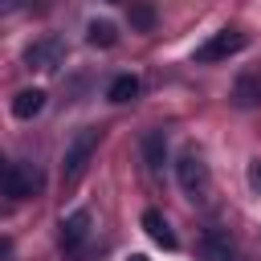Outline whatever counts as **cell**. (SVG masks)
I'll list each match as a JSON object with an SVG mask.
<instances>
[{
	"label": "cell",
	"instance_id": "cell-1",
	"mask_svg": "<svg viewBox=\"0 0 261 261\" xmlns=\"http://www.w3.org/2000/svg\"><path fill=\"white\" fill-rule=\"evenodd\" d=\"M98 143H102V130H98V126H82V130L69 139L65 159H61V184H65V188H73V184L82 179V171L90 167V159H94Z\"/></svg>",
	"mask_w": 261,
	"mask_h": 261
},
{
	"label": "cell",
	"instance_id": "cell-2",
	"mask_svg": "<svg viewBox=\"0 0 261 261\" xmlns=\"http://www.w3.org/2000/svg\"><path fill=\"white\" fill-rule=\"evenodd\" d=\"M175 179H179L188 200H208V192H212V171H208L200 151H184L175 159Z\"/></svg>",
	"mask_w": 261,
	"mask_h": 261
},
{
	"label": "cell",
	"instance_id": "cell-3",
	"mask_svg": "<svg viewBox=\"0 0 261 261\" xmlns=\"http://www.w3.org/2000/svg\"><path fill=\"white\" fill-rule=\"evenodd\" d=\"M65 57H69V45H65L61 33H45L24 49V65L37 69V73H57L65 65Z\"/></svg>",
	"mask_w": 261,
	"mask_h": 261
},
{
	"label": "cell",
	"instance_id": "cell-4",
	"mask_svg": "<svg viewBox=\"0 0 261 261\" xmlns=\"http://www.w3.org/2000/svg\"><path fill=\"white\" fill-rule=\"evenodd\" d=\"M245 45H249V37H245L241 29H220V33H212V37H208L192 57H196L200 65H212V61H228V57H232V53H241Z\"/></svg>",
	"mask_w": 261,
	"mask_h": 261
},
{
	"label": "cell",
	"instance_id": "cell-5",
	"mask_svg": "<svg viewBox=\"0 0 261 261\" xmlns=\"http://www.w3.org/2000/svg\"><path fill=\"white\" fill-rule=\"evenodd\" d=\"M0 192L12 196V200H29L41 192V171L29 167V163H8L4 175H0Z\"/></svg>",
	"mask_w": 261,
	"mask_h": 261
},
{
	"label": "cell",
	"instance_id": "cell-6",
	"mask_svg": "<svg viewBox=\"0 0 261 261\" xmlns=\"http://www.w3.org/2000/svg\"><path fill=\"white\" fill-rule=\"evenodd\" d=\"M257 102H261V65L237 73V82H232V106L249 110V106H257Z\"/></svg>",
	"mask_w": 261,
	"mask_h": 261
},
{
	"label": "cell",
	"instance_id": "cell-7",
	"mask_svg": "<svg viewBox=\"0 0 261 261\" xmlns=\"http://www.w3.org/2000/svg\"><path fill=\"white\" fill-rule=\"evenodd\" d=\"M196 249H200V261H241V253L228 241V232H204Z\"/></svg>",
	"mask_w": 261,
	"mask_h": 261
},
{
	"label": "cell",
	"instance_id": "cell-8",
	"mask_svg": "<svg viewBox=\"0 0 261 261\" xmlns=\"http://www.w3.org/2000/svg\"><path fill=\"white\" fill-rule=\"evenodd\" d=\"M90 224H94L90 208H77V212H69V216L61 220V249H77V245L90 237Z\"/></svg>",
	"mask_w": 261,
	"mask_h": 261
},
{
	"label": "cell",
	"instance_id": "cell-9",
	"mask_svg": "<svg viewBox=\"0 0 261 261\" xmlns=\"http://www.w3.org/2000/svg\"><path fill=\"white\" fill-rule=\"evenodd\" d=\"M41 110H45V90H37V86H29V90H20V94L12 98V114H16L20 122L37 118Z\"/></svg>",
	"mask_w": 261,
	"mask_h": 261
},
{
	"label": "cell",
	"instance_id": "cell-10",
	"mask_svg": "<svg viewBox=\"0 0 261 261\" xmlns=\"http://www.w3.org/2000/svg\"><path fill=\"white\" fill-rule=\"evenodd\" d=\"M143 228H147V237L155 241V245H163V249H175L179 241H175V232H171V224L163 220V212H155V208H147L143 212Z\"/></svg>",
	"mask_w": 261,
	"mask_h": 261
},
{
	"label": "cell",
	"instance_id": "cell-11",
	"mask_svg": "<svg viewBox=\"0 0 261 261\" xmlns=\"http://www.w3.org/2000/svg\"><path fill=\"white\" fill-rule=\"evenodd\" d=\"M143 159H147L151 171H163V163H167V139H163V130H147L143 135Z\"/></svg>",
	"mask_w": 261,
	"mask_h": 261
},
{
	"label": "cell",
	"instance_id": "cell-12",
	"mask_svg": "<svg viewBox=\"0 0 261 261\" xmlns=\"http://www.w3.org/2000/svg\"><path fill=\"white\" fill-rule=\"evenodd\" d=\"M86 41L98 45V49H110V45L118 41V24H114V20H90V24H86Z\"/></svg>",
	"mask_w": 261,
	"mask_h": 261
},
{
	"label": "cell",
	"instance_id": "cell-13",
	"mask_svg": "<svg viewBox=\"0 0 261 261\" xmlns=\"http://www.w3.org/2000/svg\"><path fill=\"white\" fill-rule=\"evenodd\" d=\"M106 98H110V102H135V98H139V77H135V73H118V77L110 82Z\"/></svg>",
	"mask_w": 261,
	"mask_h": 261
},
{
	"label": "cell",
	"instance_id": "cell-14",
	"mask_svg": "<svg viewBox=\"0 0 261 261\" xmlns=\"http://www.w3.org/2000/svg\"><path fill=\"white\" fill-rule=\"evenodd\" d=\"M130 20H135L139 29H151V24H155V16H151V8H147V4H139V8L130 12Z\"/></svg>",
	"mask_w": 261,
	"mask_h": 261
},
{
	"label": "cell",
	"instance_id": "cell-15",
	"mask_svg": "<svg viewBox=\"0 0 261 261\" xmlns=\"http://www.w3.org/2000/svg\"><path fill=\"white\" fill-rule=\"evenodd\" d=\"M249 188H253V192H261V159H253V163H249Z\"/></svg>",
	"mask_w": 261,
	"mask_h": 261
},
{
	"label": "cell",
	"instance_id": "cell-16",
	"mask_svg": "<svg viewBox=\"0 0 261 261\" xmlns=\"http://www.w3.org/2000/svg\"><path fill=\"white\" fill-rule=\"evenodd\" d=\"M8 257H12V241H8V237H0V261H8Z\"/></svg>",
	"mask_w": 261,
	"mask_h": 261
},
{
	"label": "cell",
	"instance_id": "cell-17",
	"mask_svg": "<svg viewBox=\"0 0 261 261\" xmlns=\"http://www.w3.org/2000/svg\"><path fill=\"white\" fill-rule=\"evenodd\" d=\"M20 4H24V0H0V12H16Z\"/></svg>",
	"mask_w": 261,
	"mask_h": 261
},
{
	"label": "cell",
	"instance_id": "cell-18",
	"mask_svg": "<svg viewBox=\"0 0 261 261\" xmlns=\"http://www.w3.org/2000/svg\"><path fill=\"white\" fill-rule=\"evenodd\" d=\"M130 261H151V257H143V253H135V257H130Z\"/></svg>",
	"mask_w": 261,
	"mask_h": 261
},
{
	"label": "cell",
	"instance_id": "cell-19",
	"mask_svg": "<svg viewBox=\"0 0 261 261\" xmlns=\"http://www.w3.org/2000/svg\"><path fill=\"white\" fill-rule=\"evenodd\" d=\"M4 167H8V159H4V155H0V175H4Z\"/></svg>",
	"mask_w": 261,
	"mask_h": 261
}]
</instances>
